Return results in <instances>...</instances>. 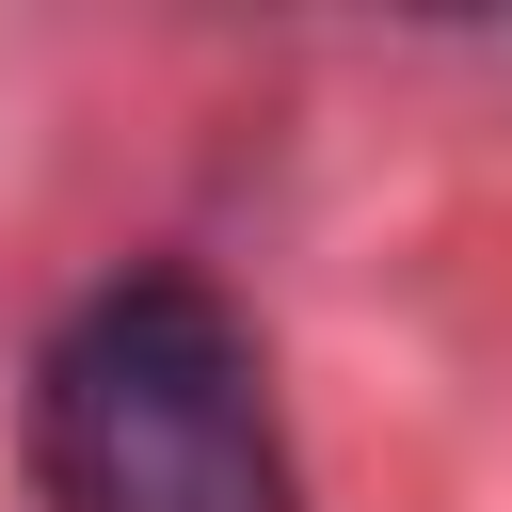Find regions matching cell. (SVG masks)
Returning a JSON list of instances; mask_svg holds the SVG:
<instances>
[{"label": "cell", "mask_w": 512, "mask_h": 512, "mask_svg": "<svg viewBox=\"0 0 512 512\" xmlns=\"http://www.w3.org/2000/svg\"><path fill=\"white\" fill-rule=\"evenodd\" d=\"M32 496L48 512H304L272 368L208 272H112L32 352Z\"/></svg>", "instance_id": "6da1fadb"}]
</instances>
